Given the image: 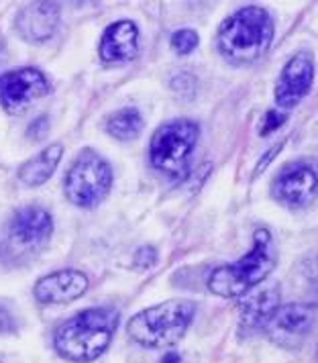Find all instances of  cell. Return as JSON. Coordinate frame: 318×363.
I'll return each instance as SVG.
<instances>
[{
	"label": "cell",
	"instance_id": "6da1fadb",
	"mask_svg": "<svg viewBox=\"0 0 318 363\" xmlns=\"http://www.w3.org/2000/svg\"><path fill=\"white\" fill-rule=\"evenodd\" d=\"M118 325L113 308H88L66 320L55 333V349L67 362H92L110 345Z\"/></svg>",
	"mask_w": 318,
	"mask_h": 363
},
{
	"label": "cell",
	"instance_id": "7a4b0ae2",
	"mask_svg": "<svg viewBox=\"0 0 318 363\" xmlns=\"http://www.w3.org/2000/svg\"><path fill=\"white\" fill-rule=\"evenodd\" d=\"M273 21L261 6H245L222 21L218 29V50L237 66L257 62L271 45Z\"/></svg>",
	"mask_w": 318,
	"mask_h": 363
},
{
	"label": "cell",
	"instance_id": "3957f363",
	"mask_svg": "<svg viewBox=\"0 0 318 363\" xmlns=\"http://www.w3.org/2000/svg\"><path fill=\"white\" fill-rule=\"evenodd\" d=\"M278 262V249L268 229H257L253 249L237 264L217 267L208 278V290L222 298H239L268 278Z\"/></svg>",
	"mask_w": 318,
	"mask_h": 363
},
{
	"label": "cell",
	"instance_id": "277c9868",
	"mask_svg": "<svg viewBox=\"0 0 318 363\" xmlns=\"http://www.w3.org/2000/svg\"><path fill=\"white\" fill-rule=\"evenodd\" d=\"M196 313L194 302L169 300L135 314L127 325V333L135 343L147 349H166L176 345L190 327Z\"/></svg>",
	"mask_w": 318,
	"mask_h": 363
},
{
	"label": "cell",
	"instance_id": "5b68a950",
	"mask_svg": "<svg viewBox=\"0 0 318 363\" xmlns=\"http://www.w3.org/2000/svg\"><path fill=\"white\" fill-rule=\"evenodd\" d=\"M200 129L194 121H171L153 133L149 145L151 164L169 178H182L190 155L196 147Z\"/></svg>",
	"mask_w": 318,
	"mask_h": 363
},
{
	"label": "cell",
	"instance_id": "8992f818",
	"mask_svg": "<svg viewBox=\"0 0 318 363\" xmlns=\"http://www.w3.org/2000/svg\"><path fill=\"white\" fill-rule=\"evenodd\" d=\"M110 184H113L110 165L96 151L86 149L67 169L66 194L74 204L88 208V206H96L108 194Z\"/></svg>",
	"mask_w": 318,
	"mask_h": 363
},
{
	"label": "cell",
	"instance_id": "52a82bcc",
	"mask_svg": "<svg viewBox=\"0 0 318 363\" xmlns=\"http://www.w3.org/2000/svg\"><path fill=\"white\" fill-rule=\"evenodd\" d=\"M273 199L285 206H306L318 194V165L312 162H296L285 165L271 186Z\"/></svg>",
	"mask_w": 318,
	"mask_h": 363
},
{
	"label": "cell",
	"instance_id": "ba28073f",
	"mask_svg": "<svg viewBox=\"0 0 318 363\" xmlns=\"http://www.w3.org/2000/svg\"><path fill=\"white\" fill-rule=\"evenodd\" d=\"M47 88L50 84L39 69L25 67L8 72L0 76V104L11 113H21L33 100L41 99Z\"/></svg>",
	"mask_w": 318,
	"mask_h": 363
},
{
	"label": "cell",
	"instance_id": "9c48e42d",
	"mask_svg": "<svg viewBox=\"0 0 318 363\" xmlns=\"http://www.w3.org/2000/svg\"><path fill=\"white\" fill-rule=\"evenodd\" d=\"M314 64L308 55H294L282 69L276 82V104L280 108H294L312 88Z\"/></svg>",
	"mask_w": 318,
	"mask_h": 363
},
{
	"label": "cell",
	"instance_id": "30bf717a",
	"mask_svg": "<svg viewBox=\"0 0 318 363\" xmlns=\"http://www.w3.org/2000/svg\"><path fill=\"white\" fill-rule=\"evenodd\" d=\"M312 327V313L302 304L280 306L268 323L269 339L285 349H294L304 341Z\"/></svg>",
	"mask_w": 318,
	"mask_h": 363
},
{
	"label": "cell",
	"instance_id": "8fae6325",
	"mask_svg": "<svg viewBox=\"0 0 318 363\" xmlns=\"http://www.w3.org/2000/svg\"><path fill=\"white\" fill-rule=\"evenodd\" d=\"M88 290V278L78 269H59L37 281L35 296L43 304H66Z\"/></svg>",
	"mask_w": 318,
	"mask_h": 363
},
{
	"label": "cell",
	"instance_id": "7c38bea8",
	"mask_svg": "<svg viewBox=\"0 0 318 363\" xmlns=\"http://www.w3.org/2000/svg\"><path fill=\"white\" fill-rule=\"evenodd\" d=\"M59 23V6L53 2H35L18 11L15 27L17 33L27 41H45L55 33Z\"/></svg>",
	"mask_w": 318,
	"mask_h": 363
},
{
	"label": "cell",
	"instance_id": "4fadbf2b",
	"mask_svg": "<svg viewBox=\"0 0 318 363\" xmlns=\"http://www.w3.org/2000/svg\"><path fill=\"white\" fill-rule=\"evenodd\" d=\"M139 50V31L131 21L113 23L104 35L101 43V57L104 62H129L133 60Z\"/></svg>",
	"mask_w": 318,
	"mask_h": 363
},
{
	"label": "cell",
	"instance_id": "5bb4252c",
	"mask_svg": "<svg viewBox=\"0 0 318 363\" xmlns=\"http://www.w3.org/2000/svg\"><path fill=\"white\" fill-rule=\"evenodd\" d=\"M51 231H53L51 216L41 206L21 208L11 220V233L23 245H41L50 239Z\"/></svg>",
	"mask_w": 318,
	"mask_h": 363
},
{
	"label": "cell",
	"instance_id": "9a60e30c",
	"mask_svg": "<svg viewBox=\"0 0 318 363\" xmlns=\"http://www.w3.org/2000/svg\"><path fill=\"white\" fill-rule=\"evenodd\" d=\"M280 308V296L276 290L259 292L243 304L241 325L247 330H266L271 316Z\"/></svg>",
	"mask_w": 318,
	"mask_h": 363
},
{
	"label": "cell",
	"instance_id": "2e32d148",
	"mask_svg": "<svg viewBox=\"0 0 318 363\" xmlns=\"http://www.w3.org/2000/svg\"><path fill=\"white\" fill-rule=\"evenodd\" d=\"M64 147L62 145H50L47 149H43L39 155H35L33 160H29L25 165H21L18 169V178L25 186H41L43 182H47L53 176L55 167L62 160Z\"/></svg>",
	"mask_w": 318,
	"mask_h": 363
},
{
	"label": "cell",
	"instance_id": "e0dca14e",
	"mask_svg": "<svg viewBox=\"0 0 318 363\" xmlns=\"http://www.w3.org/2000/svg\"><path fill=\"white\" fill-rule=\"evenodd\" d=\"M141 127H143V118H141L137 108L117 111L106 121V129L117 139H133L141 133Z\"/></svg>",
	"mask_w": 318,
	"mask_h": 363
},
{
	"label": "cell",
	"instance_id": "ac0fdd59",
	"mask_svg": "<svg viewBox=\"0 0 318 363\" xmlns=\"http://www.w3.org/2000/svg\"><path fill=\"white\" fill-rule=\"evenodd\" d=\"M198 45V35L194 33L192 29H182V31H176L171 37V48L178 51L180 55H188L196 50Z\"/></svg>",
	"mask_w": 318,
	"mask_h": 363
},
{
	"label": "cell",
	"instance_id": "d6986e66",
	"mask_svg": "<svg viewBox=\"0 0 318 363\" xmlns=\"http://www.w3.org/2000/svg\"><path fill=\"white\" fill-rule=\"evenodd\" d=\"M284 123H285L284 113H282V111H278V108H271L268 115L263 116V125H261L259 133H261V135H269V133H273L276 129H280Z\"/></svg>",
	"mask_w": 318,
	"mask_h": 363
},
{
	"label": "cell",
	"instance_id": "ffe728a7",
	"mask_svg": "<svg viewBox=\"0 0 318 363\" xmlns=\"http://www.w3.org/2000/svg\"><path fill=\"white\" fill-rule=\"evenodd\" d=\"M15 330H17V323H15L13 314L8 313V311L0 304V335L15 333Z\"/></svg>",
	"mask_w": 318,
	"mask_h": 363
},
{
	"label": "cell",
	"instance_id": "44dd1931",
	"mask_svg": "<svg viewBox=\"0 0 318 363\" xmlns=\"http://www.w3.org/2000/svg\"><path fill=\"white\" fill-rule=\"evenodd\" d=\"M157 255H155V249L151 247H143L137 251V257H135V264L139 267H149L151 264H155Z\"/></svg>",
	"mask_w": 318,
	"mask_h": 363
},
{
	"label": "cell",
	"instance_id": "7402d4cb",
	"mask_svg": "<svg viewBox=\"0 0 318 363\" xmlns=\"http://www.w3.org/2000/svg\"><path fill=\"white\" fill-rule=\"evenodd\" d=\"M161 363H184V362H182V357H180L176 351H169V353H166V355H164Z\"/></svg>",
	"mask_w": 318,
	"mask_h": 363
}]
</instances>
